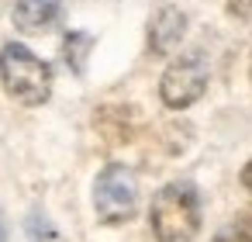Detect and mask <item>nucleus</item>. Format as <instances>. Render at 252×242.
<instances>
[{"label": "nucleus", "mask_w": 252, "mask_h": 242, "mask_svg": "<svg viewBox=\"0 0 252 242\" xmlns=\"http://www.w3.org/2000/svg\"><path fill=\"white\" fill-rule=\"evenodd\" d=\"M152 232L159 242H193L200 232V197L190 183H169L152 201Z\"/></svg>", "instance_id": "nucleus-1"}, {"label": "nucleus", "mask_w": 252, "mask_h": 242, "mask_svg": "<svg viewBox=\"0 0 252 242\" xmlns=\"http://www.w3.org/2000/svg\"><path fill=\"white\" fill-rule=\"evenodd\" d=\"M0 76H4V87L14 101L35 107V104H45L49 94H52V73L49 66L25 45L11 42L0 52Z\"/></svg>", "instance_id": "nucleus-2"}, {"label": "nucleus", "mask_w": 252, "mask_h": 242, "mask_svg": "<svg viewBox=\"0 0 252 242\" xmlns=\"http://www.w3.org/2000/svg\"><path fill=\"white\" fill-rule=\"evenodd\" d=\"M94 207L97 218L107 225H121L138 211V176L128 166H107L94 183Z\"/></svg>", "instance_id": "nucleus-3"}, {"label": "nucleus", "mask_w": 252, "mask_h": 242, "mask_svg": "<svg viewBox=\"0 0 252 242\" xmlns=\"http://www.w3.org/2000/svg\"><path fill=\"white\" fill-rule=\"evenodd\" d=\"M207 87V66L197 52L190 56H180L176 63H169V69L162 73V83H159V94L169 107H190Z\"/></svg>", "instance_id": "nucleus-4"}, {"label": "nucleus", "mask_w": 252, "mask_h": 242, "mask_svg": "<svg viewBox=\"0 0 252 242\" xmlns=\"http://www.w3.org/2000/svg\"><path fill=\"white\" fill-rule=\"evenodd\" d=\"M183 28H187V18H183L180 7H159L156 18H152V25H149V45H152V52L156 56L173 52L180 45V38H183Z\"/></svg>", "instance_id": "nucleus-5"}, {"label": "nucleus", "mask_w": 252, "mask_h": 242, "mask_svg": "<svg viewBox=\"0 0 252 242\" xmlns=\"http://www.w3.org/2000/svg\"><path fill=\"white\" fill-rule=\"evenodd\" d=\"M59 0H18L14 4V25L21 32H45L59 21Z\"/></svg>", "instance_id": "nucleus-6"}, {"label": "nucleus", "mask_w": 252, "mask_h": 242, "mask_svg": "<svg viewBox=\"0 0 252 242\" xmlns=\"http://www.w3.org/2000/svg\"><path fill=\"white\" fill-rule=\"evenodd\" d=\"M90 49V35L83 32H73L66 38V63L73 66V73H83V52Z\"/></svg>", "instance_id": "nucleus-7"}, {"label": "nucleus", "mask_w": 252, "mask_h": 242, "mask_svg": "<svg viewBox=\"0 0 252 242\" xmlns=\"http://www.w3.org/2000/svg\"><path fill=\"white\" fill-rule=\"evenodd\" d=\"M242 187H245V190L252 194V159H249V163L242 166Z\"/></svg>", "instance_id": "nucleus-8"}, {"label": "nucleus", "mask_w": 252, "mask_h": 242, "mask_svg": "<svg viewBox=\"0 0 252 242\" xmlns=\"http://www.w3.org/2000/svg\"><path fill=\"white\" fill-rule=\"evenodd\" d=\"M214 242H249V239H245L242 232H221V235H218Z\"/></svg>", "instance_id": "nucleus-9"}, {"label": "nucleus", "mask_w": 252, "mask_h": 242, "mask_svg": "<svg viewBox=\"0 0 252 242\" xmlns=\"http://www.w3.org/2000/svg\"><path fill=\"white\" fill-rule=\"evenodd\" d=\"M242 235H245V239L252 242V211H249V214L242 218Z\"/></svg>", "instance_id": "nucleus-10"}, {"label": "nucleus", "mask_w": 252, "mask_h": 242, "mask_svg": "<svg viewBox=\"0 0 252 242\" xmlns=\"http://www.w3.org/2000/svg\"><path fill=\"white\" fill-rule=\"evenodd\" d=\"M7 239V228H4V218H0V242H4Z\"/></svg>", "instance_id": "nucleus-11"}, {"label": "nucleus", "mask_w": 252, "mask_h": 242, "mask_svg": "<svg viewBox=\"0 0 252 242\" xmlns=\"http://www.w3.org/2000/svg\"><path fill=\"white\" fill-rule=\"evenodd\" d=\"M249 73H252V66H249Z\"/></svg>", "instance_id": "nucleus-12"}]
</instances>
